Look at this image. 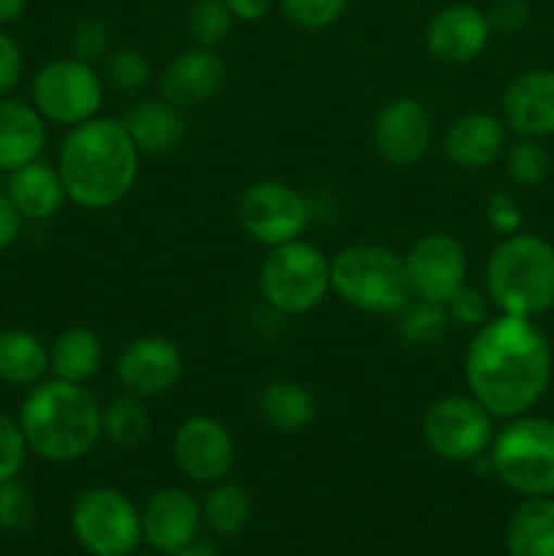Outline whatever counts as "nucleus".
Returning a JSON list of instances; mask_svg holds the SVG:
<instances>
[{
  "mask_svg": "<svg viewBox=\"0 0 554 556\" xmlns=\"http://www.w3.org/2000/svg\"><path fill=\"white\" fill-rule=\"evenodd\" d=\"M71 532L90 556H130L141 546V508L114 486H92L71 508Z\"/></svg>",
  "mask_w": 554,
  "mask_h": 556,
  "instance_id": "6e6552de",
  "label": "nucleus"
},
{
  "mask_svg": "<svg viewBox=\"0 0 554 556\" xmlns=\"http://www.w3.org/2000/svg\"><path fill=\"white\" fill-rule=\"evenodd\" d=\"M508 147L503 117L489 112L459 114L443 134V155L459 172H481L500 161Z\"/></svg>",
  "mask_w": 554,
  "mask_h": 556,
  "instance_id": "aec40b11",
  "label": "nucleus"
},
{
  "mask_svg": "<svg viewBox=\"0 0 554 556\" xmlns=\"http://www.w3.org/2000/svg\"><path fill=\"white\" fill-rule=\"evenodd\" d=\"M432 114L418 98L396 96L375 112L373 144L389 166L407 168L424 161L432 144Z\"/></svg>",
  "mask_w": 554,
  "mask_h": 556,
  "instance_id": "ddd939ff",
  "label": "nucleus"
},
{
  "mask_svg": "<svg viewBox=\"0 0 554 556\" xmlns=\"http://www.w3.org/2000/svg\"><path fill=\"white\" fill-rule=\"evenodd\" d=\"M16 424L38 459L71 465L90 456L101 443L103 407L87 386L43 378L27 389Z\"/></svg>",
  "mask_w": 554,
  "mask_h": 556,
  "instance_id": "7ed1b4c3",
  "label": "nucleus"
},
{
  "mask_svg": "<svg viewBox=\"0 0 554 556\" xmlns=\"http://www.w3.org/2000/svg\"><path fill=\"white\" fill-rule=\"evenodd\" d=\"M33 514H36V503H33L30 489L20 478L0 483V530L22 532L30 527Z\"/></svg>",
  "mask_w": 554,
  "mask_h": 556,
  "instance_id": "f704fd0d",
  "label": "nucleus"
},
{
  "mask_svg": "<svg viewBox=\"0 0 554 556\" xmlns=\"http://www.w3.org/2000/svg\"><path fill=\"white\" fill-rule=\"evenodd\" d=\"M47 144V119L30 101L0 98V168L5 174L41 157Z\"/></svg>",
  "mask_w": 554,
  "mask_h": 556,
  "instance_id": "4be33fe9",
  "label": "nucleus"
},
{
  "mask_svg": "<svg viewBox=\"0 0 554 556\" xmlns=\"http://www.w3.org/2000/svg\"><path fill=\"white\" fill-rule=\"evenodd\" d=\"M489 467L505 489L519 497H554V421L541 416H516L494 432Z\"/></svg>",
  "mask_w": 554,
  "mask_h": 556,
  "instance_id": "423d86ee",
  "label": "nucleus"
},
{
  "mask_svg": "<svg viewBox=\"0 0 554 556\" xmlns=\"http://www.w3.org/2000/svg\"><path fill=\"white\" fill-rule=\"evenodd\" d=\"M174 556H221V548H217L212 541H206V538H193L188 546L179 548Z\"/></svg>",
  "mask_w": 554,
  "mask_h": 556,
  "instance_id": "c03bdc74",
  "label": "nucleus"
},
{
  "mask_svg": "<svg viewBox=\"0 0 554 556\" xmlns=\"http://www.w3.org/2000/svg\"><path fill=\"white\" fill-rule=\"evenodd\" d=\"M331 291L353 309L396 318L411 302L405 258L375 242H353L329 258Z\"/></svg>",
  "mask_w": 554,
  "mask_h": 556,
  "instance_id": "39448f33",
  "label": "nucleus"
},
{
  "mask_svg": "<svg viewBox=\"0 0 554 556\" xmlns=\"http://www.w3.org/2000/svg\"><path fill=\"white\" fill-rule=\"evenodd\" d=\"M402 258L407 288L418 302L443 307L462 286H467V253L451 233H424Z\"/></svg>",
  "mask_w": 554,
  "mask_h": 556,
  "instance_id": "f8f14e48",
  "label": "nucleus"
},
{
  "mask_svg": "<svg viewBox=\"0 0 554 556\" xmlns=\"http://www.w3.org/2000/svg\"><path fill=\"white\" fill-rule=\"evenodd\" d=\"M22 226H25V217L20 215L14 201H11L9 195H5V190L0 188V250L11 248V244L20 239Z\"/></svg>",
  "mask_w": 554,
  "mask_h": 556,
  "instance_id": "79ce46f5",
  "label": "nucleus"
},
{
  "mask_svg": "<svg viewBox=\"0 0 554 556\" xmlns=\"http://www.w3.org/2000/svg\"><path fill=\"white\" fill-rule=\"evenodd\" d=\"M552 380H554V369H552Z\"/></svg>",
  "mask_w": 554,
  "mask_h": 556,
  "instance_id": "09e8293b",
  "label": "nucleus"
},
{
  "mask_svg": "<svg viewBox=\"0 0 554 556\" xmlns=\"http://www.w3.org/2000/svg\"><path fill=\"white\" fill-rule=\"evenodd\" d=\"M152 418L147 410L144 400L130 391L112 396L103 405V438L114 445V448L130 451L141 445L150 434Z\"/></svg>",
  "mask_w": 554,
  "mask_h": 556,
  "instance_id": "c85d7f7f",
  "label": "nucleus"
},
{
  "mask_svg": "<svg viewBox=\"0 0 554 556\" xmlns=\"http://www.w3.org/2000/svg\"><path fill=\"white\" fill-rule=\"evenodd\" d=\"M201 525V500H196L188 489H158L141 508V543L155 554L174 556L199 538Z\"/></svg>",
  "mask_w": 554,
  "mask_h": 556,
  "instance_id": "f3484780",
  "label": "nucleus"
},
{
  "mask_svg": "<svg viewBox=\"0 0 554 556\" xmlns=\"http://www.w3.org/2000/svg\"><path fill=\"white\" fill-rule=\"evenodd\" d=\"M71 58L96 65L109 58V30L103 22L85 20L71 33Z\"/></svg>",
  "mask_w": 554,
  "mask_h": 556,
  "instance_id": "4c0bfd02",
  "label": "nucleus"
},
{
  "mask_svg": "<svg viewBox=\"0 0 554 556\" xmlns=\"http://www.w3.org/2000/svg\"><path fill=\"white\" fill-rule=\"evenodd\" d=\"M103 364L101 337L85 326H68L49 345V375L65 383H90Z\"/></svg>",
  "mask_w": 554,
  "mask_h": 556,
  "instance_id": "b1692460",
  "label": "nucleus"
},
{
  "mask_svg": "<svg viewBox=\"0 0 554 556\" xmlns=\"http://www.w3.org/2000/svg\"><path fill=\"white\" fill-rule=\"evenodd\" d=\"M508 556H554V497H530L505 527Z\"/></svg>",
  "mask_w": 554,
  "mask_h": 556,
  "instance_id": "bb28decb",
  "label": "nucleus"
},
{
  "mask_svg": "<svg viewBox=\"0 0 554 556\" xmlns=\"http://www.w3.org/2000/svg\"><path fill=\"white\" fill-rule=\"evenodd\" d=\"M179 472L193 483H217L228 478L237 462V445L226 424L212 416H190L177 427L172 440Z\"/></svg>",
  "mask_w": 554,
  "mask_h": 556,
  "instance_id": "4468645a",
  "label": "nucleus"
},
{
  "mask_svg": "<svg viewBox=\"0 0 554 556\" xmlns=\"http://www.w3.org/2000/svg\"><path fill=\"white\" fill-rule=\"evenodd\" d=\"M483 291L498 313L541 318L554 307V248L538 233L503 237L483 266Z\"/></svg>",
  "mask_w": 554,
  "mask_h": 556,
  "instance_id": "20e7f679",
  "label": "nucleus"
},
{
  "mask_svg": "<svg viewBox=\"0 0 554 556\" xmlns=\"http://www.w3.org/2000/svg\"><path fill=\"white\" fill-rule=\"evenodd\" d=\"M483 215H487L489 228L503 233V237L521 231V223H525L519 204H516L514 195L505 193V190H494V193L489 195L487 206H483Z\"/></svg>",
  "mask_w": 554,
  "mask_h": 556,
  "instance_id": "58836bf2",
  "label": "nucleus"
},
{
  "mask_svg": "<svg viewBox=\"0 0 554 556\" xmlns=\"http://www.w3.org/2000/svg\"><path fill=\"white\" fill-rule=\"evenodd\" d=\"M462 369L467 394L494 421H508L530 413L546 394L554 369L552 345L532 318L498 313L476 329Z\"/></svg>",
  "mask_w": 554,
  "mask_h": 556,
  "instance_id": "f257e3e1",
  "label": "nucleus"
},
{
  "mask_svg": "<svg viewBox=\"0 0 554 556\" xmlns=\"http://www.w3.org/2000/svg\"><path fill=\"white\" fill-rule=\"evenodd\" d=\"M421 440L443 462H478L494 440V418L470 394H445L424 410Z\"/></svg>",
  "mask_w": 554,
  "mask_h": 556,
  "instance_id": "9d476101",
  "label": "nucleus"
},
{
  "mask_svg": "<svg viewBox=\"0 0 554 556\" xmlns=\"http://www.w3.org/2000/svg\"><path fill=\"white\" fill-rule=\"evenodd\" d=\"M27 9V0H0V25L16 22Z\"/></svg>",
  "mask_w": 554,
  "mask_h": 556,
  "instance_id": "a18cd8bd",
  "label": "nucleus"
},
{
  "mask_svg": "<svg viewBox=\"0 0 554 556\" xmlns=\"http://www.w3.org/2000/svg\"><path fill=\"white\" fill-rule=\"evenodd\" d=\"M487 20L492 33L498 36H511L519 33L530 20V3L527 0H494L487 11Z\"/></svg>",
  "mask_w": 554,
  "mask_h": 556,
  "instance_id": "ea45409f",
  "label": "nucleus"
},
{
  "mask_svg": "<svg viewBox=\"0 0 554 556\" xmlns=\"http://www.w3.org/2000/svg\"><path fill=\"white\" fill-rule=\"evenodd\" d=\"M443 307L449 313L451 324L462 326V329L476 331L478 326H483L492 318V302H489L487 291H481V288L462 286Z\"/></svg>",
  "mask_w": 554,
  "mask_h": 556,
  "instance_id": "c9c22d12",
  "label": "nucleus"
},
{
  "mask_svg": "<svg viewBox=\"0 0 554 556\" xmlns=\"http://www.w3.org/2000/svg\"><path fill=\"white\" fill-rule=\"evenodd\" d=\"M119 119H123L139 155H172L185 139L182 109L172 106L163 98H144V101L130 103L128 112Z\"/></svg>",
  "mask_w": 554,
  "mask_h": 556,
  "instance_id": "412c9836",
  "label": "nucleus"
},
{
  "mask_svg": "<svg viewBox=\"0 0 554 556\" xmlns=\"http://www.w3.org/2000/svg\"><path fill=\"white\" fill-rule=\"evenodd\" d=\"M234 14L223 0H196L188 11V36L196 47L217 49L234 27Z\"/></svg>",
  "mask_w": 554,
  "mask_h": 556,
  "instance_id": "2f4dec72",
  "label": "nucleus"
},
{
  "mask_svg": "<svg viewBox=\"0 0 554 556\" xmlns=\"http://www.w3.org/2000/svg\"><path fill=\"white\" fill-rule=\"evenodd\" d=\"M226 81V63L217 49L188 47L174 54L158 74V92L177 109H196L212 101Z\"/></svg>",
  "mask_w": 554,
  "mask_h": 556,
  "instance_id": "a211bd4d",
  "label": "nucleus"
},
{
  "mask_svg": "<svg viewBox=\"0 0 554 556\" xmlns=\"http://www.w3.org/2000/svg\"><path fill=\"white\" fill-rule=\"evenodd\" d=\"M106 81L96 65L76 58L49 60L30 81V103L47 123L76 128L98 117Z\"/></svg>",
  "mask_w": 554,
  "mask_h": 556,
  "instance_id": "1a4fd4ad",
  "label": "nucleus"
},
{
  "mask_svg": "<svg viewBox=\"0 0 554 556\" xmlns=\"http://www.w3.org/2000/svg\"><path fill=\"white\" fill-rule=\"evenodd\" d=\"M259 413L272 429L293 434L307 429L318 416V402L313 391L299 380H272L259 394Z\"/></svg>",
  "mask_w": 554,
  "mask_h": 556,
  "instance_id": "393cba45",
  "label": "nucleus"
},
{
  "mask_svg": "<svg viewBox=\"0 0 554 556\" xmlns=\"http://www.w3.org/2000/svg\"><path fill=\"white\" fill-rule=\"evenodd\" d=\"M141 155L119 117H92L65 134L58 174L65 195L81 210H112L139 179Z\"/></svg>",
  "mask_w": 554,
  "mask_h": 556,
  "instance_id": "f03ea898",
  "label": "nucleus"
},
{
  "mask_svg": "<svg viewBox=\"0 0 554 556\" xmlns=\"http://www.w3.org/2000/svg\"><path fill=\"white\" fill-rule=\"evenodd\" d=\"M396 329L405 345L411 348H435L445 340L451 320L445 307L411 299L407 307L396 315Z\"/></svg>",
  "mask_w": 554,
  "mask_h": 556,
  "instance_id": "c756f323",
  "label": "nucleus"
},
{
  "mask_svg": "<svg viewBox=\"0 0 554 556\" xmlns=\"http://www.w3.org/2000/svg\"><path fill=\"white\" fill-rule=\"evenodd\" d=\"M5 195L14 201V206L27 223L52 220L68 201L58 166H49L41 157L9 172Z\"/></svg>",
  "mask_w": 554,
  "mask_h": 556,
  "instance_id": "5701e85b",
  "label": "nucleus"
},
{
  "mask_svg": "<svg viewBox=\"0 0 554 556\" xmlns=\"http://www.w3.org/2000/svg\"><path fill=\"white\" fill-rule=\"evenodd\" d=\"M307 223L310 206L304 195L280 179L253 182L239 199V226L266 250L302 239Z\"/></svg>",
  "mask_w": 554,
  "mask_h": 556,
  "instance_id": "9b49d317",
  "label": "nucleus"
},
{
  "mask_svg": "<svg viewBox=\"0 0 554 556\" xmlns=\"http://www.w3.org/2000/svg\"><path fill=\"white\" fill-rule=\"evenodd\" d=\"M106 71H103V81L112 85L117 92H141L150 81L152 68L150 60L139 52V49H117L109 54Z\"/></svg>",
  "mask_w": 554,
  "mask_h": 556,
  "instance_id": "473e14b6",
  "label": "nucleus"
},
{
  "mask_svg": "<svg viewBox=\"0 0 554 556\" xmlns=\"http://www.w3.org/2000/svg\"><path fill=\"white\" fill-rule=\"evenodd\" d=\"M130 556H161V554H155V552H134Z\"/></svg>",
  "mask_w": 554,
  "mask_h": 556,
  "instance_id": "49530a36",
  "label": "nucleus"
},
{
  "mask_svg": "<svg viewBox=\"0 0 554 556\" xmlns=\"http://www.w3.org/2000/svg\"><path fill=\"white\" fill-rule=\"evenodd\" d=\"M259 291L280 315H307L331 291L329 258L304 239L269 248L259 269Z\"/></svg>",
  "mask_w": 554,
  "mask_h": 556,
  "instance_id": "0eeeda50",
  "label": "nucleus"
},
{
  "mask_svg": "<svg viewBox=\"0 0 554 556\" xmlns=\"http://www.w3.org/2000/svg\"><path fill=\"white\" fill-rule=\"evenodd\" d=\"M503 157L505 174L519 188H538L541 182H546L552 161H549V152L543 150L541 139H525V136H519V139L505 147Z\"/></svg>",
  "mask_w": 554,
  "mask_h": 556,
  "instance_id": "7c9ffc66",
  "label": "nucleus"
},
{
  "mask_svg": "<svg viewBox=\"0 0 554 556\" xmlns=\"http://www.w3.org/2000/svg\"><path fill=\"white\" fill-rule=\"evenodd\" d=\"M27 443L20 424L0 413V483L20 478L27 459Z\"/></svg>",
  "mask_w": 554,
  "mask_h": 556,
  "instance_id": "e433bc0d",
  "label": "nucleus"
},
{
  "mask_svg": "<svg viewBox=\"0 0 554 556\" xmlns=\"http://www.w3.org/2000/svg\"><path fill=\"white\" fill-rule=\"evenodd\" d=\"M492 36L487 11L470 3H451L429 16L424 43L438 63L467 65L487 52Z\"/></svg>",
  "mask_w": 554,
  "mask_h": 556,
  "instance_id": "dca6fc26",
  "label": "nucleus"
},
{
  "mask_svg": "<svg viewBox=\"0 0 554 556\" xmlns=\"http://www.w3.org/2000/svg\"><path fill=\"white\" fill-rule=\"evenodd\" d=\"M228 5V11L234 14V20L239 22H255L264 20L272 11L275 0H223Z\"/></svg>",
  "mask_w": 554,
  "mask_h": 556,
  "instance_id": "37998d69",
  "label": "nucleus"
},
{
  "mask_svg": "<svg viewBox=\"0 0 554 556\" xmlns=\"http://www.w3.org/2000/svg\"><path fill=\"white\" fill-rule=\"evenodd\" d=\"M503 123L525 139L554 134V71L532 68L514 76L503 92Z\"/></svg>",
  "mask_w": 554,
  "mask_h": 556,
  "instance_id": "6ab92c4d",
  "label": "nucleus"
},
{
  "mask_svg": "<svg viewBox=\"0 0 554 556\" xmlns=\"http://www.w3.org/2000/svg\"><path fill=\"white\" fill-rule=\"evenodd\" d=\"M22 65H25V58H22L20 43L9 33L0 30V98L9 96L22 79Z\"/></svg>",
  "mask_w": 554,
  "mask_h": 556,
  "instance_id": "a19ab883",
  "label": "nucleus"
},
{
  "mask_svg": "<svg viewBox=\"0 0 554 556\" xmlns=\"http://www.w3.org/2000/svg\"><path fill=\"white\" fill-rule=\"evenodd\" d=\"M250 514H253V500L248 489L226 478L212 483V489L201 500V519L221 538L239 535L248 527Z\"/></svg>",
  "mask_w": 554,
  "mask_h": 556,
  "instance_id": "cd10ccee",
  "label": "nucleus"
},
{
  "mask_svg": "<svg viewBox=\"0 0 554 556\" xmlns=\"http://www.w3.org/2000/svg\"><path fill=\"white\" fill-rule=\"evenodd\" d=\"M182 351L172 340L158 334L136 337L119 351L114 375L123 391L150 400L172 391L182 378Z\"/></svg>",
  "mask_w": 554,
  "mask_h": 556,
  "instance_id": "2eb2a0df",
  "label": "nucleus"
},
{
  "mask_svg": "<svg viewBox=\"0 0 554 556\" xmlns=\"http://www.w3.org/2000/svg\"><path fill=\"white\" fill-rule=\"evenodd\" d=\"M49 375V348L27 329L0 331V383L33 389Z\"/></svg>",
  "mask_w": 554,
  "mask_h": 556,
  "instance_id": "a878e982",
  "label": "nucleus"
},
{
  "mask_svg": "<svg viewBox=\"0 0 554 556\" xmlns=\"http://www.w3.org/2000/svg\"><path fill=\"white\" fill-rule=\"evenodd\" d=\"M280 9L293 27L318 33L335 25L345 14L348 0H280Z\"/></svg>",
  "mask_w": 554,
  "mask_h": 556,
  "instance_id": "72a5a7b5",
  "label": "nucleus"
},
{
  "mask_svg": "<svg viewBox=\"0 0 554 556\" xmlns=\"http://www.w3.org/2000/svg\"><path fill=\"white\" fill-rule=\"evenodd\" d=\"M3 179H5V172H3V168H0V188H3Z\"/></svg>",
  "mask_w": 554,
  "mask_h": 556,
  "instance_id": "de8ad7c7",
  "label": "nucleus"
}]
</instances>
